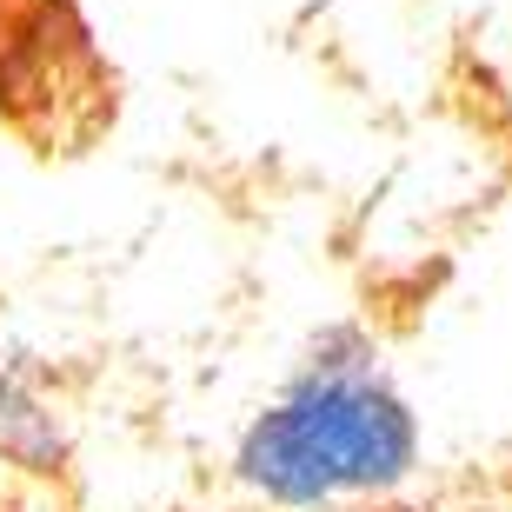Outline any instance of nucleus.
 Here are the masks:
<instances>
[{
  "instance_id": "obj_1",
  "label": "nucleus",
  "mask_w": 512,
  "mask_h": 512,
  "mask_svg": "<svg viewBox=\"0 0 512 512\" xmlns=\"http://www.w3.org/2000/svg\"><path fill=\"white\" fill-rule=\"evenodd\" d=\"M233 473L273 512H360L419 473V413L373 346L326 340L240 433Z\"/></svg>"
},
{
  "instance_id": "obj_2",
  "label": "nucleus",
  "mask_w": 512,
  "mask_h": 512,
  "mask_svg": "<svg viewBox=\"0 0 512 512\" xmlns=\"http://www.w3.org/2000/svg\"><path fill=\"white\" fill-rule=\"evenodd\" d=\"M360 512H386V499H380V506H360Z\"/></svg>"
}]
</instances>
